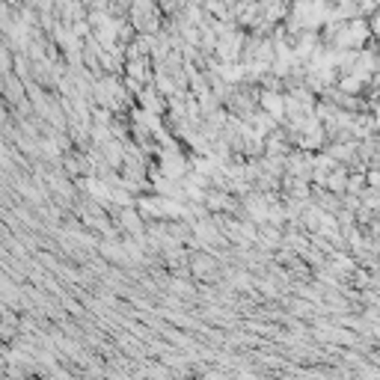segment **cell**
<instances>
[{"instance_id": "cell-1", "label": "cell", "mask_w": 380, "mask_h": 380, "mask_svg": "<svg viewBox=\"0 0 380 380\" xmlns=\"http://www.w3.org/2000/svg\"><path fill=\"white\" fill-rule=\"evenodd\" d=\"M368 27H372V33H374V36H380V9L372 15V21H368Z\"/></svg>"}]
</instances>
